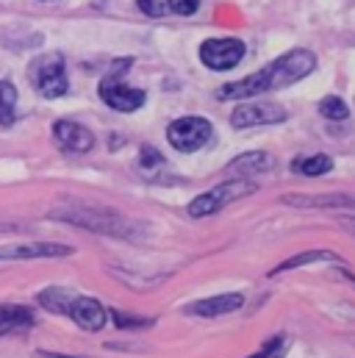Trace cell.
Masks as SVG:
<instances>
[{
    "label": "cell",
    "instance_id": "cell-1",
    "mask_svg": "<svg viewBox=\"0 0 355 358\" xmlns=\"http://www.w3.org/2000/svg\"><path fill=\"white\" fill-rule=\"evenodd\" d=\"M317 67V56L311 50H289L283 56H277L272 64H266L264 70L236 81V84H225L217 90L219 100H247V97H256V94H264V92L275 90H286L297 81H303L305 76H311Z\"/></svg>",
    "mask_w": 355,
    "mask_h": 358
},
{
    "label": "cell",
    "instance_id": "cell-2",
    "mask_svg": "<svg viewBox=\"0 0 355 358\" xmlns=\"http://www.w3.org/2000/svg\"><path fill=\"white\" fill-rule=\"evenodd\" d=\"M131 62H133V59H117V62L111 64L108 76L100 81V90H97L106 106H111L114 111H125V114L136 111V108L145 106V100H147L145 92L133 90V87H128V84L122 81V76L131 70Z\"/></svg>",
    "mask_w": 355,
    "mask_h": 358
},
{
    "label": "cell",
    "instance_id": "cell-3",
    "mask_svg": "<svg viewBox=\"0 0 355 358\" xmlns=\"http://www.w3.org/2000/svg\"><path fill=\"white\" fill-rule=\"evenodd\" d=\"M28 78H31L34 90L39 92L42 97H48V100L64 97L67 90H70L67 67H64V56L61 53H48V56L34 59L31 67H28Z\"/></svg>",
    "mask_w": 355,
    "mask_h": 358
},
{
    "label": "cell",
    "instance_id": "cell-4",
    "mask_svg": "<svg viewBox=\"0 0 355 358\" xmlns=\"http://www.w3.org/2000/svg\"><path fill=\"white\" fill-rule=\"evenodd\" d=\"M250 192H256V180H247V178L225 180V183H219V186L197 194L189 203L186 211H189V217H208V214L219 211L222 206H228V203H233V200H239V197H245Z\"/></svg>",
    "mask_w": 355,
    "mask_h": 358
},
{
    "label": "cell",
    "instance_id": "cell-5",
    "mask_svg": "<svg viewBox=\"0 0 355 358\" xmlns=\"http://www.w3.org/2000/svg\"><path fill=\"white\" fill-rule=\"evenodd\" d=\"M103 214H106V208H89V206H73V208H59V211H53V217H59V220L84 225V228L108 234V236H128V234H131V222H128L125 217L114 214V217H108V220H100Z\"/></svg>",
    "mask_w": 355,
    "mask_h": 358
},
{
    "label": "cell",
    "instance_id": "cell-6",
    "mask_svg": "<svg viewBox=\"0 0 355 358\" xmlns=\"http://www.w3.org/2000/svg\"><path fill=\"white\" fill-rule=\"evenodd\" d=\"M214 136V125L205 117H180L167 128L170 145L180 153H194L203 145H208Z\"/></svg>",
    "mask_w": 355,
    "mask_h": 358
},
{
    "label": "cell",
    "instance_id": "cell-7",
    "mask_svg": "<svg viewBox=\"0 0 355 358\" xmlns=\"http://www.w3.org/2000/svg\"><path fill=\"white\" fill-rule=\"evenodd\" d=\"M242 59H245V42L242 39L222 36V39H208L200 45V62L208 70L225 73V70H233Z\"/></svg>",
    "mask_w": 355,
    "mask_h": 358
},
{
    "label": "cell",
    "instance_id": "cell-8",
    "mask_svg": "<svg viewBox=\"0 0 355 358\" xmlns=\"http://www.w3.org/2000/svg\"><path fill=\"white\" fill-rule=\"evenodd\" d=\"M289 117V111L277 103H247V106H236L231 114V125L233 128H253V125H275L283 122Z\"/></svg>",
    "mask_w": 355,
    "mask_h": 358
},
{
    "label": "cell",
    "instance_id": "cell-9",
    "mask_svg": "<svg viewBox=\"0 0 355 358\" xmlns=\"http://www.w3.org/2000/svg\"><path fill=\"white\" fill-rule=\"evenodd\" d=\"M75 250L70 245L56 242H17V245H0V262H20V259H61L73 256Z\"/></svg>",
    "mask_w": 355,
    "mask_h": 358
},
{
    "label": "cell",
    "instance_id": "cell-10",
    "mask_svg": "<svg viewBox=\"0 0 355 358\" xmlns=\"http://www.w3.org/2000/svg\"><path fill=\"white\" fill-rule=\"evenodd\" d=\"M283 206L294 208H336V211H355V194H342V192H317V194H283Z\"/></svg>",
    "mask_w": 355,
    "mask_h": 358
},
{
    "label": "cell",
    "instance_id": "cell-11",
    "mask_svg": "<svg viewBox=\"0 0 355 358\" xmlns=\"http://www.w3.org/2000/svg\"><path fill=\"white\" fill-rule=\"evenodd\" d=\"M53 136H56V145L67 153H89L94 148V136L92 131L73 122V120H59L53 122Z\"/></svg>",
    "mask_w": 355,
    "mask_h": 358
},
{
    "label": "cell",
    "instance_id": "cell-12",
    "mask_svg": "<svg viewBox=\"0 0 355 358\" xmlns=\"http://www.w3.org/2000/svg\"><path fill=\"white\" fill-rule=\"evenodd\" d=\"M84 331H100L103 325H106V308H103V303L100 300H94V297H84V294H78L73 303H70V311H67Z\"/></svg>",
    "mask_w": 355,
    "mask_h": 358
},
{
    "label": "cell",
    "instance_id": "cell-13",
    "mask_svg": "<svg viewBox=\"0 0 355 358\" xmlns=\"http://www.w3.org/2000/svg\"><path fill=\"white\" fill-rule=\"evenodd\" d=\"M245 306L242 294H219V297H208V300H197L191 306H186L183 311L191 317H219V314H231L239 311Z\"/></svg>",
    "mask_w": 355,
    "mask_h": 358
},
{
    "label": "cell",
    "instance_id": "cell-14",
    "mask_svg": "<svg viewBox=\"0 0 355 358\" xmlns=\"http://www.w3.org/2000/svg\"><path fill=\"white\" fill-rule=\"evenodd\" d=\"M275 156H269L264 150H253V153H245V156H239V159H233L231 164H228V173L233 176V178H247L253 173H269V170H275Z\"/></svg>",
    "mask_w": 355,
    "mask_h": 358
},
{
    "label": "cell",
    "instance_id": "cell-15",
    "mask_svg": "<svg viewBox=\"0 0 355 358\" xmlns=\"http://www.w3.org/2000/svg\"><path fill=\"white\" fill-rule=\"evenodd\" d=\"M333 170V159L325 156V153H317V156H297L291 162V173L297 176H305V178H319L325 173Z\"/></svg>",
    "mask_w": 355,
    "mask_h": 358
},
{
    "label": "cell",
    "instance_id": "cell-16",
    "mask_svg": "<svg viewBox=\"0 0 355 358\" xmlns=\"http://www.w3.org/2000/svg\"><path fill=\"white\" fill-rule=\"evenodd\" d=\"M28 325H34V314L25 306H0V336Z\"/></svg>",
    "mask_w": 355,
    "mask_h": 358
},
{
    "label": "cell",
    "instance_id": "cell-17",
    "mask_svg": "<svg viewBox=\"0 0 355 358\" xmlns=\"http://www.w3.org/2000/svg\"><path fill=\"white\" fill-rule=\"evenodd\" d=\"M136 170H139L147 180H159V173H167V162H164V156H161L156 148L145 145V148L139 150Z\"/></svg>",
    "mask_w": 355,
    "mask_h": 358
},
{
    "label": "cell",
    "instance_id": "cell-18",
    "mask_svg": "<svg viewBox=\"0 0 355 358\" xmlns=\"http://www.w3.org/2000/svg\"><path fill=\"white\" fill-rule=\"evenodd\" d=\"M78 294L70 292V289H61V286H50L39 294V306L48 308V311H56V314H67L70 311V303L75 300Z\"/></svg>",
    "mask_w": 355,
    "mask_h": 358
},
{
    "label": "cell",
    "instance_id": "cell-19",
    "mask_svg": "<svg viewBox=\"0 0 355 358\" xmlns=\"http://www.w3.org/2000/svg\"><path fill=\"white\" fill-rule=\"evenodd\" d=\"M314 262H339V256H333V253H328V250H308V253L291 256V259H286L283 264H277V267L272 269V275L289 272V269H297V267H308V264H314Z\"/></svg>",
    "mask_w": 355,
    "mask_h": 358
},
{
    "label": "cell",
    "instance_id": "cell-20",
    "mask_svg": "<svg viewBox=\"0 0 355 358\" xmlns=\"http://www.w3.org/2000/svg\"><path fill=\"white\" fill-rule=\"evenodd\" d=\"M14 106H17V90L8 81H0V125L14 122Z\"/></svg>",
    "mask_w": 355,
    "mask_h": 358
},
{
    "label": "cell",
    "instance_id": "cell-21",
    "mask_svg": "<svg viewBox=\"0 0 355 358\" xmlns=\"http://www.w3.org/2000/svg\"><path fill=\"white\" fill-rule=\"evenodd\" d=\"M319 111H322V117H328V120H347L350 117V108H347V103L342 100V97H322V103H319Z\"/></svg>",
    "mask_w": 355,
    "mask_h": 358
},
{
    "label": "cell",
    "instance_id": "cell-22",
    "mask_svg": "<svg viewBox=\"0 0 355 358\" xmlns=\"http://www.w3.org/2000/svg\"><path fill=\"white\" fill-rule=\"evenodd\" d=\"M111 317H114V322H117L119 328H147V325H153V320L131 317V314H122V311H111Z\"/></svg>",
    "mask_w": 355,
    "mask_h": 358
},
{
    "label": "cell",
    "instance_id": "cell-23",
    "mask_svg": "<svg viewBox=\"0 0 355 358\" xmlns=\"http://www.w3.org/2000/svg\"><path fill=\"white\" fill-rule=\"evenodd\" d=\"M136 3L147 17H164L170 8V0H136Z\"/></svg>",
    "mask_w": 355,
    "mask_h": 358
},
{
    "label": "cell",
    "instance_id": "cell-24",
    "mask_svg": "<svg viewBox=\"0 0 355 358\" xmlns=\"http://www.w3.org/2000/svg\"><path fill=\"white\" fill-rule=\"evenodd\" d=\"M280 348H283V339H280V336H272L261 350H256L253 356H247V358H275L277 353H280Z\"/></svg>",
    "mask_w": 355,
    "mask_h": 358
},
{
    "label": "cell",
    "instance_id": "cell-25",
    "mask_svg": "<svg viewBox=\"0 0 355 358\" xmlns=\"http://www.w3.org/2000/svg\"><path fill=\"white\" fill-rule=\"evenodd\" d=\"M170 8L180 17H189V14H194L200 8V0H170Z\"/></svg>",
    "mask_w": 355,
    "mask_h": 358
},
{
    "label": "cell",
    "instance_id": "cell-26",
    "mask_svg": "<svg viewBox=\"0 0 355 358\" xmlns=\"http://www.w3.org/2000/svg\"><path fill=\"white\" fill-rule=\"evenodd\" d=\"M342 225H345L347 231H353V234H355V217H345V220H342Z\"/></svg>",
    "mask_w": 355,
    "mask_h": 358
},
{
    "label": "cell",
    "instance_id": "cell-27",
    "mask_svg": "<svg viewBox=\"0 0 355 358\" xmlns=\"http://www.w3.org/2000/svg\"><path fill=\"white\" fill-rule=\"evenodd\" d=\"M42 358H70V356H59V353H39Z\"/></svg>",
    "mask_w": 355,
    "mask_h": 358
},
{
    "label": "cell",
    "instance_id": "cell-28",
    "mask_svg": "<svg viewBox=\"0 0 355 358\" xmlns=\"http://www.w3.org/2000/svg\"><path fill=\"white\" fill-rule=\"evenodd\" d=\"M277 356H280V353H277ZM277 356H275V358H277Z\"/></svg>",
    "mask_w": 355,
    "mask_h": 358
}]
</instances>
